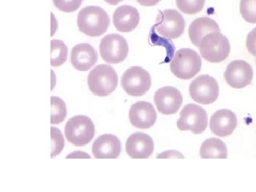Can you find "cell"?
Wrapping results in <instances>:
<instances>
[{"mask_svg":"<svg viewBox=\"0 0 256 192\" xmlns=\"http://www.w3.org/2000/svg\"><path fill=\"white\" fill-rule=\"evenodd\" d=\"M110 20L107 12L98 6L82 8L77 16L79 31L88 36H100L107 31Z\"/></svg>","mask_w":256,"mask_h":192,"instance_id":"1","label":"cell"},{"mask_svg":"<svg viewBox=\"0 0 256 192\" xmlns=\"http://www.w3.org/2000/svg\"><path fill=\"white\" fill-rule=\"evenodd\" d=\"M118 84V76L114 69L108 64H100L88 76V86L94 95L105 97L112 94Z\"/></svg>","mask_w":256,"mask_h":192,"instance_id":"2","label":"cell"},{"mask_svg":"<svg viewBox=\"0 0 256 192\" xmlns=\"http://www.w3.org/2000/svg\"><path fill=\"white\" fill-rule=\"evenodd\" d=\"M170 70L175 76L182 80H190L200 73L202 58L196 50L183 48L176 50L170 62Z\"/></svg>","mask_w":256,"mask_h":192,"instance_id":"3","label":"cell"},{"mask_svg":"<svg viewBox=\"0 0 256 192\" xmlns=\"http://www.w3.org/2000/svg\"><path fill=\"white\" fill-rule=\"evenodd\" d=\"M200 53L204 60L210 63H220L228 58L230 44L226 36L220 32L208 34L200 44Z\"/></svg>","mask_w":256,"mask_h":192,"instance_id":"4","label":"cell"},{"mask_svg":"<svg viewBox=\"0 0 256 192\" xmlns=\"http://www.w3.org/2000/svg\"><path fill=\"white\" fill-rule=\"evenodd\" d=\"M64 132L69 142L77 146H84L95 136V126L87 116H74L67 121Z\"/></svg>","mask_w":256,"mask_h":192,"instance_id":"5","label":"cell"},{"mask_svg":"<svg viewBox=\"0 0 256 192\" xmlns=\"http://www.w3.org/2000/svg\"><path fill=\"white\" fill-rule=\"evenodd\" d=\"M153 28L160 36L175 40L184 32L185 20L180 12L172 9L165 10L160 11Z\"/></svg>","mask_w":256,"mask_h":192,"instance_id":"6","label":"cell"},{"mask_svg":"<svg viewBox=\"0 0 256 192\" xmlns=\"http://www.w3.org/2000/svg\"><path fill=\"white\" fill-rule=\"evenodd\" d=\"M176 126L180 130L191 131L194 134H202L208 124V116L206 110L196 104H190L183 108Z\"/></svg>","mask_w":256,"mask_h":192,"instance_id":"7","label":"cell"},{"mask_svg":"<svg viewBox=\"0 0 256 192\" xmlns=\"http://www.w3.org/2000/svg\"><path fill=\"white\" fill-rule=\"evenodd\" d=\"M99 50L101 58L109 64H118L127 58L129 46L127 40L118 34H110L101 40Z\"/></svg>","mask_w":256,"mask_h":192,"instance_id":"8","label":"cell"},{"mask_svg":"<svg viewBox=\"0 0 256 192\" xmlns=\"http://www.w3.org/2000/svg\"><path fill=\"white\" fill-rule=\"evenodd\" d=\"M190 95L192 100L202 105L213 104L220 95L218 82L210 75L200 76L190 84Z\"/></svg>","mask_w":256,"mask_h":192,"instance_id":"9","label":"cell"},{"mask_svg":"<svg viewBox=\"0 0 256 192\" xmlns=\"http://www.w3.org/2000/svg\"><path fill=\"white\" fill-rule=\"evenodd\" d=\"M150 74L140 66H132L126 70L121 79V85L128 95L139 97L150 88Z\"/></svg>","mask_w":256,"mask_h":192,"instance_id":"10","label":"cell"},{"mask_svg":"<svg viewBox=\"0 0 256 192\" xmlns=\"http://www.w3.org/2000/svg\"><path fill=\"white\" fill-rule=\"evenodd\" d=\"M226 82L234 88H242L252 84L254 70L252 66L244 60L230 62L226 69Z\"/></svg>","mask_w":256,"mask_h":192,"instance_id":"11","label":"cell"},{"mask_svg":"<svg viewBox=\"0 0 256 192\" xmlns=\"http://www.w3.org/2000/svg\"><path fill=\"white\" fill-rule=\"evenodd\" d=\"M154 100L158 111L162 114L169 116L176 114L180 110L183 97L176 88L165 86L156 90Z\"/></svg>","mask_w":256,"mask_h":192,"instance_id":"12","label":"cell"},{"mask_svg":"<svg viewBox=\"0 0 256 192\" xmlns=\"http://www.w3.org/2000/svg\"><path fill=\"white\" fill-rule=\"evenodd\" d=\"M154 106L146 101H138L131 106L129 110V119L134 127L140 129H148L154 126L156 120Z\"/></svg>","mask_w":256,"mask_h":192,"instance_id":"13","label":"cell"},{"mask_svg":"<svg viewBox=\"0 0 256 192\" xmlns=\"http://www.w3.org/2000/svg\"><path fill=\"white\" fill-rule=\"evenodd\" d=\"M126 148L132 159H148L154 152V141L146 133L136 132L128 138Z\"/></svg>","mask_w":256,"mask_h":192,"instance_id":"14","label":"cell"},{"mask_svg":"<svg viewBox=\"0 0 256 192\" xmlns=\"http://www.w3.org/2000/svg\"><path fill=\"white\" fill-rule=\"evenodd\" d=\"M237 126V116L233 111L220 109L212 114L210 129L218 137H227L235 130Z\"/></svg>","mask_w":256,"mask_h":192,"instance_id":"15","label":"cell"},{"mask_svg":"<svg viewBox=\"0 0 256 192\" xmlns=\"http://www.w3.org/2000/svg\"><path fill=\"white\" fill-rule=\"evenodd\" d=\"M121 142L114 134L99 136L92 144V154L97 159H116L121 152Z\"/></svg>","mask_w":256,"mask_h":192,"instance_id":"16","label":"cell"},{"mask_svg":"<svg viewBox=\"0 0 256 192\" xmlns=\"http://www.w3.org/2000/svg\"><path fill=\"white\" fill-rule=\"evenodd\" d=\"M98 62V53L89 44L76 45L70 52V63L80 72L90 70Z\"/></svg>","mask_w":256,"mask_h":192,"instance_id":"17","label":"cell"},{"mask_svg":"<svg viewBox=\"0 0 256 192\" xmlns=\"http://www.w3.org/2000/svg\"><path fill=\"white\" fill-rule=\"evenodd\" d=\"M138 10L130 5L120 6L114 12L112 22L118 32H130L136 30L140 23Z\"/></svg>","mask_w":256,"mask_h":192,"instance_id":"18","label":"cell"},{"mask_svg":"<svg viewBox=\"0 0 256 192\" xmlns=\"http://www.w3.org/2000/svg\"><path fill=\"white\" fill-rule=\"evenodd\" d=\"M220 32L218 23L208 16H201L194 20L188 28V36L195 46H200V42L208 34Z\"/></svg>","mask_w":256,"mask_h":192,"instance_id":"19","label":"cell"},{"mask_svg":"<svg viewBox=\"0 0 256 192\" xmlns=\"http://www.w3.org/2000/svg\"><path fill=\"white\" fill-rule=\"evenodd\" d=\"M200 156L202 159H226L228 156L226 144L218 138L207 139L202 143Z\"/></svg>","mask_w":256,"mask_h":192,"instance_id":"20","label":"cell"},{"mask_svg":"<svg viewBox=\"0 0 256 192\" xmlns=\"http://www.w3.org/2000/svg\"><path fill=\"white\" fill-rule=\"evenodd\" d=\"M50 65L56 67L63 65L68 57V48L64 42L58 40L50 42Z\"/></svg>","mask_w":256,"mask_h":192,"instance_id":"21","label":"cell"},{"mask_svg":"<svg viewBox=\"0 0 256 192\" xmlns=\"http://www.w3.org/2000/svg\"><path fill=\"white\" fill-rule=\"evenodd\" d=\"M52 114L50 122L52 124H60L64 122L67 114L66 106L64 101L60 98L52 96L50 98Z\"/></svg>","mask_w":256,"mask_h":192,"instance_id":"22","label":"cell"},{"mask_svg":"<svg viewBox=\"0 0 256 192\" xmlns=\"http://www.w3.org/2000/svg\"><path fill=\"white\" fill-rule=\"evenodd\" d=\"M206 0H176V6L184 14H196L204 8Z\"/></svg>","mask_w":256,"mask_h":192,"instance_id":"23","label":"cell"},{"mask_svg":"<svg viewBox=\"0 0 256 192\" xmlns=\"http://www.w3.org/2000/svg\"><path fill=\"white\" fill-rule=\"evenodd\" d=\"M240 12L247 22L256 24V0H240Z\"/></svg>","mask_w":256,"mask_h":192,"instance_id":"24","label":"cell"},{"mask_svg":"<svg viewBox=\"0 0 256 192\" xmlns=\"http://www.w3.org/2000/svg\"><path fill=\"white\" fill-rule=\"evenodd\" d=\"M50 134H52V152L50 156L53 158L60 154L64 148V139L63 134L58 128L52 127L50 128Z\"/></svg>","mask_w":256,"mask_h":192,"instance_id":"25","label":"cell"},{"mask_svg":"<svg viewBox=\"0 0 256 192\" xmlns=\"http://www.w3.org/2000/svg\"><path fill=\"white\" fill-rule=\"evenodd\" d=\"M82 0H53L56 8L64 12H73L80 8Z\"/></svg>","mask_w":256,"mask_h":192,"instance_id":"26","label":"cell"},{"mask_svg":"<svg viewBox=\"0 0 256 192\" xmlns=\"http://www.w3.org/2000/svg\"><path fill=\"white\" fill-rule=\"evenodd\" d=\"M246 47L249 53L256 56V28L249 32L246 38Z\"/></svg>","mask_w":256,"mask_h":192,"instance_id":"27","label":"cell"},{"mask_svg":"<svg viewBox=\"0 0 256 192\" xmlns=\"http://www.w3.org/2000/svg\"><path fill=\"white\" fill-rule=\"evenodd\" d=\"M156 158H184V156L176 150H168L159 154Z\"/></svg>","mask_w":256,"mask_h":192,"instance_id":"28","label":"cell"},{"mask_svg":"<svg viewBox=\"0 0 256 192\" xmlns=\"http://www.w3.org/2000/svg\"><path fill=\"white\" fill-rule=\"evenodd\" d=\"M139 4L144 6H152L158 4L161 0H136Z\"/></svg>","mask_w":256,"mask_h":192,"instance_id":"29","label":"cell"},{"mask_svg":"<svg viewBox=\"0 0 256 192\" xmlns=\"http://www.w3.org/2000/svg\"><path fill=\"white\" fill-rule=\"evenodd\" d=\"M104 1L111 5H116L119 4L120 2L124 1V0H104Z\"/></svg>","mask_w":256,"mask_h":192,"instance_id":"30","label":"cell"}]
</instances>
